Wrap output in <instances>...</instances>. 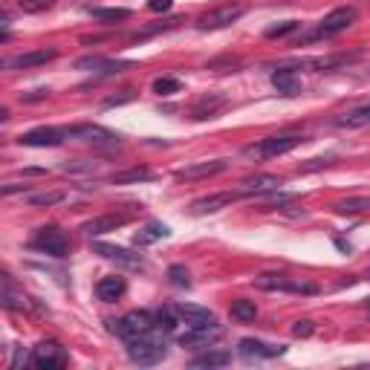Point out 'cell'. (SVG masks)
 I'll return each mask as SVG.
<instances>
[{
  "instance_id": "cell-9",
  "label": "cell",
  "mask_w": 370,
  "mask_h": 370,
  "mask_svg": "<svg viewBox=\"0 0 370 370\" xmlns=\"http://www.w3.org/2000/svg\"><path fill=\"white\" fill-rule=\"evenodd\" d=\"M67 139H70L67 128H35V131L18 136V142L23 148H58V145H64Z\"/></svg>"
},
{
  "instance_id": "cell-30",
  "label": "cell",
  "mask_w": 370,
  "mask_h": 370,
  "mask_svg": "<svg viewBox=\"0 0 370 370\" xmlns=\"http://www.w3.org/2000/svg\"><path fill=\"white\" fill-rule=\"evenodd\" d=\"M179 90H182V81L174 78V76H162V78L153 81V92H157V96H174Z\"/></svg>"
},
{
  "instance_id": "cell-1",
  "label": "cell",
  "mask_w": 370,
  "mask_h": 370,
  "mask_svg": "<svg viewBox=\"0 0 370 370\" xmlns=\"http://www.w3.org/2000/svg\"><path fill=\"white\" fill-rule=\"evenodd\" d=\"M128 356H131V362L145 364V367L162 362L168 356V350H165V333H160L157 327H153L150 333H145L139 338H131V342H128Z\"/></svg>"
},
{
  "instance_id": "cell-40",
  "label": "cell",
  "mask_w": 370,
  "mask_h": 370,
  "mask_svg": "<svg viewBox=\"0 0 370 370\" xmlns=\"http://www.w3.org/2000/svg\"><path fill=\"white\" fill-rule=\"evenodd\" d=\"M367 76H370V70H367Z\"/></svg>"
},
{
  "instance_id": "cell-26",
  "label": "cell",
  "mask_w": 370,
  "mask_h": 370,
  "mask_svg": "<svg viewBox=\"0 0 370 370\" xmlns=\"http://www.w3.org/2000/svg\"><path fill=\"white\" fill-rule=\"evenodd\" d=\"M153 179V174L148 168H128V171H116L110 174V182L113 185H131V182H148Z\"/></svg>"
},
{
  "instance_id": "cell-11",
  "label": "cell",
  "mask_w": 370,
  "mask_h": 370,
  "mask_svg": "<svg viewBox=\"0 0 370 370\" xmlns=\"http://www.w3.org/2000/svg\"><path fill=\"white\" fill-rule=\"evenodd\" d=\"M131 220H133V214L110 211V214H102V217L87 220V223L81 226V232H84L87 237H102V234H107V232H116V229H121V226H128Z\"/></svg>"
},
{
  "instance_id": "cell-12",
  "label": "cell",
  "mask_w": 370,
  "mask_h": 370,
  "mask_svg": "<svg viewBox=\"0 0 370 370\" xmlns=\"http://www.w3.org/2000/svg\"><path fill=\"white\" fill-rule=\"evenodd\" d=\"M237 353H240L246 362H261V359H278V356H284L287 347H284V345H266V342H261V338H240Z\"/></svg>"
},
{
  "instance_id": "cell-14",
  "label": "cell",
  "mask_w": 370,
  "mask_h": 370,
  "mask_svg": "<svg viewBox=\"0 0 370 370\" xmlns=\"http://www.w3.org/2000/svg\"><path fill=\"white\" fill-rule=\"evenodd\" d=\"M246 6H220V9H211L205 12L200 20H197V29H203V32H208V29H223L229 23H234L237 18H243Z\"/></svg>"
},
{
  "instance_id": "cell-5",
  "label": "cell",
  "mask_w": 370,
  "mask_h": 370,
  "mask_svg": "<svg viewBox=\"0 0 370 370\" xmlns=\"http://www.w3.org/2000/svg\"><path fill=\"white\" fill-rule=\"evenodd\" d=\"M70 139H78V142H87L99 150H113L121 145V136L116 131H107L102 125H76V128H67Z\"/></svg>"
},
{
  "instance_id": "cell-3",
  "label": "cell",
  "mask_w": 370,
  "mask_h": 370,
  "mask_svg": "<svg viewBox=\"0 0 370 370\" xmlns=\"http://www.w3.org/2000/svg\"><path fill=\"white\" fill-rule=\"evenodd\" d=\"M255 287L263 292H290V295H316L318 287L306 284L301 278H290L284 272H263L255 278Z\"/></svg>"
},
{
  "instance_id": "cell-25",
  "label": "cell",
  "mask_w": 370,
  "mask_h": 370,
  "mask_svg": "<svg viewBox=\"0 0 370 370\" xmlns=\"http://www.w3.org/2000/svg\"><path fill=\"white\" fill-rule=\"evenodd\" d=\"M335 214H342V217H350V214H364L370 211V197H350V200H338L333 205Z\"/></svg>"
},
{
  "instance_id": "cell-27",
  "label": "cell",
  "mask_w": 370,
  "mask_h": 370,
  "mask_svg": "<svg viewBox=\"0 0 370 370\" xmlns=\"http://www.w3.org/2000/svg\"><path fill=\"white\" fill-rule=\"evenodd\" d=\"M232 362V353L226 350H208L197 359H191V367H226Z\"/></svg>"
},
{
  "instance_id": "cell-24",
  "label": "cell",
  "mask_w": 370,
  "mask_h": 370,
  "mask_svg": "<svg viewBox=\"0 0 370 370\" xmlns=\"http://www.w3.org/2000/svg\"><path fill=\"white\" fill-rule=\"evenodd\" d=\"M165 237H171V229H168L165 223H148L142 232H136L133 243H136V246H150V243L165 240Z\"/></svg>"
},
{
  "instance_id": "cell-15",
  "label": "cell",
  "mask_w": 370,
  "mask_h": 370,
  "mask_svg": "<svg viewBox=\"0 0 370 370\" xmlns=\"http://www.w3.org/2000/svg\"><path fill=\"white\" fill-rule=\"evenodd\" d=\"M58 58V49H32V52H20L15 58L4 61V70H29V67H41Z\"/></svg>"
},
{
  "instance_id": "cell-22",
  "label": "cell",
  "mask_w": 370,
  "mask_h": 370,
  "mask_svg": "<svg viewBox=\"0 0 370 370\" xmlns=\"http://www.w3.org/2000/svg\"><path fill=\"white\" fill-rule=\"evenodd\" d=\"M272 87L281 92V96H298L301 78L295 76V70H278V73H272Z\"/></svg>"
},
{
  "instance_id": "cell-32",
  "label": "cell",
  "mask_w": 370,
  "mask_h": 370,
  "mask_svg": "<svg viewBox=\"0 0 370 370\" xmlns=\"http://www.w3.org/2000/svg\"><path fill=\"white\" fill-rule=\"evenodd\" d=\"M90 15L96 20H107V23H116V20H128L131 18V9H90Z\"/></svg>"
},
{
  "instance_id": "cell-17",
  "label": "cell",
  "mask_w": 370,
  "mask_h": 370,
  "mask_svg": "<svg viewBox=\"0 0 370 370\" xmlns=\"http://www.w3.org/2000/svg\"><path fill=\"white\" fill-rule=\"evenodd\" d=\"M278 189H281V179H278V177H272V174H255V177H246L240 182L237 191L243 197H263V194L278 191Z\"/></svg>"
},
{
  "instance_id": "cell-31",
  "label": "cell",
  "mask_w": 370,
  "mask_h": 370,
  "mask_svg": "<svg viewBox=\"0 0 370 370\" xmlns=\"http://www.w3.org/2000/svg\"><path fill=\"white\" fill-rule=\"evenodd\" d=\"M168 281L174 287H179V290H189L191 287V275H189V269H185L182 263H174V266H168Z\"/></svg>"
},
{
  "instance_id": "cell-33",
  "label": "cell",
  "mask_w": 370,
  "mask_h": 370,
  "mask_svg": "<svg viewBox=\"0 0 370 370\" xmlns=\"http://www.w3.org/2000/svg\"><path fill=\"white\" fill-rule=\"evenodd\" d=\"M301 23L298 20H284V23H275V26H269L266 29V38H284V35H290V32H295V29H298Z\"/></svg>"
},
{
  "instance_id": "cell-36",
  "label": "cell",
  "mask_w": 370,
  "mask_h": 370,
  "mask_svg": "<svg viewBox=\"0 0 370 370\" xmlns=\"http://www.w3.org/2000/svg\"><path fill=\"white\" fill-rule=\"evenodd\" d=\"M174 6V0H148V9L150 12H168Z\"/></svg>"
},
{
  "instance_id": "cell-38",
  "label": "cell",
  "mask_w": 370,
  "mask_h": 370,
  "mask_svg": "<svg viewBox=\"0 0 370 370\" xmlns=\"http://www.w3.org/2000/svg\"><path fill=\"white\" fill-rule=\"evenodd\" d=\"M133 99V90H125V96H113V99H107L105 102V107H113V105H125V102H131Z\"/></svg>"
},
{
  "instance_id": "cell-13",
  "label": "cell",
  "mask_w": 370,
  "mask_h": 370,
  "mask_svg": "<svg viewBox=\"0 0 370 370\" xmlns=\"http://www.w3.org/2000/svg\"><path fill=\"white\" fill-rule=\"evenodd\" d=\"M92 252L107 258V261H116L119 266H128V269H142L145 261L142 255H133L131 249H125V246H113V243H92Z\"/></svg>"
},
{
  "instance_id": "cell-23",
  "label": "cell",
  "mask_w": 370,
  "mask_h": 370,
  "mask_svg": "<svg viewBox=\"0 0 370 370\" xmlns=\"http://www.w3.org/2000/svg\"><path fill=\"white\" fill-rule=\"evenodd\" d=\"M333 125H335V128H364V125H370V105L353 107L350 113L338 116V119L333 121Z\"/></svg>"
},
{
  "instance_id": "cell-35",
  "label": "cell",
  "mask_w": 370,
  "mask_h": 370,
  "mask_svg": "<svg viewBox=\"0 0 370 370\" xmlns=\"http://www.w3.org/2000/svg\"><path fill=\"white\" fill-rule=\"evenodd\" d=\"M20 6H23L26 12H41V9L49 6V0H20Z\"/></svg>"
},
{
  "instance_id": "cell-2",
  "label": "cell",
  "mask_w": 370,
  "mask_h": 370,
  "mask_svg": "<svg viewBox=\"0 0 370 370\" xmlns=\"http://www.w3.org/2000/svg\"><path fill=\"white\" fill-rule=\"evenodd\" d=\"M304 142L301 133H281V136H266L258 145H246L243 148V157L249 160H275V157H284V153L295 150Z\"/></svg>"
},
{
  "instance_id": "cell-4",
  "label": "cell",
  "mask_w": 370,
  "mask_h": 370,
  "mask_svg": "<svg viewBox=\"0 0 370 370\" xmlns=\"http://www.w3.org/2000/svg\"><path fill=\"white\" fill-rule=\"evenodd\" d=\"M29 246H32L35 252L49 255V258H67L70 255V237L58 226H41L35 232V237L29 240Z\"/></svg>"
},
{
  "instance_id": "cell-7",
  "label": "cell",
  "mask_w": 370,
  "mask_h": 370,
  "mask_svg": "<svg viewBox=\"0 0 370 370\" xmlns=\"http://www.w3.org/2000/svg\"><path fill=\"white\" fill-rule=\"evenodd\" d=\"M220 335H223V327L217 324V318H214V321L194 324V327H189L185 333H179L177 342H179L182 347H211Z\"/></svg>"
},
{
  "instance_id": "cell-41",
  "label": "cell",
  "mask_w": 370,
  "mask_h": 370,
  "mask_svg": "<svg viewBox=\"0 0 370 370\" xmlns=\"http://www.w3.org/2000/svg\"><path fill=\"white\" fill-rule=\"evenodd\" d=\"M367 278H370V272H367Z\"/></svg>"
},
{
  "instance_id": "cell-20",
  "label": "cell",
  "mask_w": 370,
  "mask_h": 370,
  "mask_svg": "<svg viewBox=\"0 0 370 370\" xmlns=\"http://www.w3.org/2000/svg\"><path fill=\"white\" fill-rule=\"evenodd\" d=\"M125 292H128V281H125V278H119V275H107V278H102V281L96 284V295L105 304L119 301Z\"/></svg>"
},
{
  "instance_id": "cell-34",
  "label": "cell",
  "mask_w": 370,
  "mask_h": 370,
  "mask_svg": "<svg viewBox=\"0 0 370 370\" xmlns=\"http://www.w3.org/2000/svg\"><path fill=\"white\" fill-rule=\"evenodd\" d=\"M313 333H316V324H313V321H306V318L292 324V335H295V338H310Z\"/></svg>"
},
{
  "instance_id": "cell-21",
  "label": "cell",
  "mask_w": 370,
  "mask_h": 370,
  "mask_svg": "<svg viewBox=\"0 0 370 370\" xmlns=\"http://www.w3.org/2000/svg\"><path fill=\"white\" fill-rule=\"evenodd\" d=\"M177 316L182 318V324H205V321H214V313L208 310V306H197V304H174Z\"/></svg>"
},
{
  "instance_id": "cell-10",
  "label": "cell",
  "mask_w": 370,
  "mask_h": 370,
  "mask_svg": "<svg viewBox=\"0 0 370 370\" xmlns=\"http://www.w3.org/2000/svg\"><path fill=\"white\" fill-rule=\"evenodd\" d=\"M359 20V12H356V6H338V9H333L321 23H318V32H316V38L318 35H338V32H345V29H350L353 23Z\"/></svg>"
},
{
  "instance_id": "cell-28",
  "label": "cell",
  "mask_w": 370,
  "mask_h": 370,
  "mask_svg": "<svg viewBox=\"0 0 370 370\" xmlns=\"http://www.w3.org/2000/svg\"><path fill=\"white\" fill-rule=\"evenodd\" d=\"M232 318H237V321H243V324L255 321V318H258V306H255V301H246V298L232 301Z\"/></svg>"
},
{
  "instance_id": "cell-37",
  "label": "cell",
  "mask_w": 370,
  "mask_h": 370,
  "mask_svg": "<svg viewBox=\"0 0 370 370\" xmlns=\"http://www.w3.org/2000/svg\"><path fill=\"white\" fill-rule=\"evenodd\" d=\"M26 189H29V185H15V182H6L4 189H0V194H4V197H12V194H18V191H26Z\"/></svg>"
},
{
  "instance_id": "cell-16",
  "label": "cell",
  "mask_w": 370,
  "mask_h": 370,
  "mask_svg": "<svg viewBox=\"0 0 370 370\" xmlns=\"http://www.w3.org/2000/svg\"><path fill=\"white\" fill-rule=\"evenodd\" d=\"M229 168V160H211V162H194V165H185L179 171H174V177L182 182H191V179H205V177H217Z\"/></svg>"
},
{
  "instance_id": "cell-8",
  "label": "cell",
  "mask_w": 370,
  "mask_h": 370,
  "mask_svg": "<svg viewBox=\"0 0 370 370\" xmlns=\"http://www.w3.org/2000/svg\"><path fill=\"white\" fill-rule=\"evenodd\" d=\"M32 367L38 370H58V367H67V350L61 347L58 342H52V338H47V342H41L35 350H32Z\"/></svg>"
},
{
  "instance_id": "cell-18",
  "label": "cell",
  "mask_w": 370,
  "mask_h": 370,
  "mask_svg": "<svg viewBox=\"0 0 370 370\" xmlns=\"http://www.w3.org/2000/svg\"><path fill=\"white\" fill-rule=\"evenodd\" d=\"M243 194L240 191H223V194H208V197H200L191 203V214H197V217H203V214H214V211H220L232 203H237Z\"/></svg>"
},
{
  "instance_id": "cell-6",
  "label": "cell",
  "mask_w": 370,
  "mask_h": 370,
  "mask_svg": "<svg viewBox=\"0 0 370 370\" xmlns=\"http://www.w3.org/2000/svg\"><path fill=\"white\" fill-rule=\"evenodd\" d=\"M110 324V333H116L119 338H125V342H131V338H139L145 333L153 330V324H157V318H153L150 313L145 310H133L128 313L125 318H119V321H107Z\"/></svg>"
},
{
  "instance_id": "cell-39",
  "label": "cell",
  "mask_w": 370,
  "mask_h": 370,
  "mask_svg": "<svg viewBox=\"0 0 370 370\" xmlns=\"http://www.w3.org/2000/svg\"><path fill=\"white\" fill-rule=\"evenodd\" d=\"M20 174H23V177H44V174H47V168H23Z\"/></svg>"
},
{
  "instance_id": "cell-19",
  "label": "cell",
  "mask_w": 370,
  "mask_h": 370,
  "mask_svg": "<svg viewBox=\"0 0 370 370\" xmlns=\"http://www.w3.org/2000/svg\"><path fill=\"white\" fill-rule=\"evenodd\" d=\"M226 105H229L226 96H220V92H208V96H203V99L191 107V119H197V121H203V119H214V116H217Z\"/></svg>"
},
{
  "instance_id": "cell-29",
  "label": "cell",
  "mask_w": 370,
  "mask_h": 370,
  "mask_svg": "<svg viewBox=\"0 0 370 370\" xmlns=\"http://www.w3.org/2000/svg\"><path fill=\"white\" fill-rule=\"evenodd\" d=\"M67 194L64 191H41V194H29V205L35 208H49V205H58Z\"/></svg>"
}]
</instances>
